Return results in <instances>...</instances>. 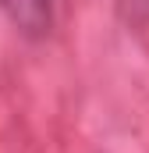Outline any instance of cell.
I'll use <instances>...</instances> for the list:
<instances>
[{
    "label": "cell",
    "instance_id": "obj_1",
    "mask_svg": "<svg viewBox=\"0 0 149 153\" xmlns=\"http://www.w3.org/2000/svg\"><path fill=\"white\" fill-rule=\"evenodd\" d=\"M0 11L29 36L50 29V0H0Z\"/></svg>",
    "mask_w": 149,
    "mask_h": 153
}]
</instances>
